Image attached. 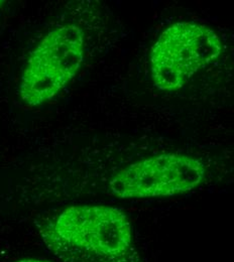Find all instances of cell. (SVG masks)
Instances as JSON below:
<instances>
[{"instance_id": "cell-1", "label": "cell", "mask_w": 234, "mask_h": 262, "mask_svg": "<svg viewBox=\"0 0 234 262\" xmlns=\"http://www.w3.org/2000/svg\"><path fill=\"white\" fill-rule=\"evenodd\" d=\"M42 239L66 262H140L127 217L109 206L68 207Z\"/></svg>"}, {"instance_id": "cell-2", "label": "cell", "mask_w": 234, "mask_h": 262, "mask_svg": "<svg viewBox=\"0 0 234 262\" xmlns=\"http://www.w3.org/2000/svg\"><path fill=\"white\" fill-rule=\"evenodd\" d=\"M84 59V33L74 25L47 33L30 54L19 84V97L38 106L56 97L79 72Z\"/></svg>"}, {"instance_id": "cell-3", "label": "cell", "mask_w": 234, "mask_h": 262, "mask_svg": "<svg viewBox=\"0 0 234 262\" xmlns=\"http://www.w3.org/2000/svg\"><path fill=\"white\" fill-rule=\"evenodd\" d=\"M220 52L219 36L209 27L191 21L175 24L163 32L152 49L153 83L162 91L178 90Z\"/></svg>"}, {"instance_id": "cell-4", "label": "cell", "mask_w": 234, "mask_h": 262, "mask_svg": "<svg viewBox=\"0 0 234 262\" xmlns=\"http://www.w3.org/2000/svg\"><path fill=\"white\" fill-rule=\"evenodd\" d=\"M204 176L199 160L167 154L129 165L111 179L109 187L122 199L175 196L198 187Z\"/></svg>"}, {"instance_id": "cell-5", "label": "cell", "mask_w": 234, "mask_h": 262, "mask_svg": "<svg viewBox=\"0 0 234 262\" xmlns=\"http://www.w3.org/2000/svg\"><path fill=\"white\" fill-rule=\"evenodd\" d=\"M16 262H51L48 260H44V259H36V258H28V259H23L19 261Z\"/></svg>"}, {"instance_id": "cell-6", "label": "cell", "mask_w": 234, "mask_h": 262, "mask_svg": "<svg viewBox=\"0 0 234 262\" xmlns=\"http://www.w3.org/2000/svg\"><path fill=\"white\" fill-rule=\"evenodd\" d=\"M3 3H4V1H3V0H0V7L3 5Z\"/></svg>"}]
</instances>
